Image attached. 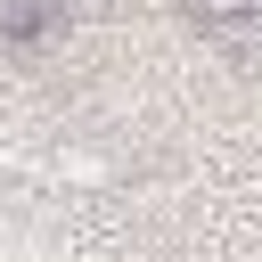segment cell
Segmentation results:
<instances>
[{
    "label": "cell",
    "instance_id": "obj_2",
    "mask_svg": "<svg viewBox=\"0 0 262 262\" xmlns=\"http://www.w3.org/2000/svg\"><path fill=\"white\" fill-rule=\"evenodd\" d=\"M188 16H196V25H213V33H229V25H254V16H262V0H188Z\"/></svg>",
    "mask_w": 262,
    "mask_h": 262
},
{
    "label": "cell",
    "instance_id": "obj_1",
    "mask_svg": "<svg viewBox=\"0 0 262 262\" xmlns=\"http://www.w3.org/2000/svg\"><path fill=\"white\" fill-rule=\"evenodd\" d=\"M66 8L74 0H0V41L8 49H33V41H49L66 25Z\"/></svg>",
    "mask_w": 262,
    "mask_h": 262
}]
</instances>
